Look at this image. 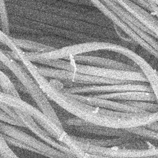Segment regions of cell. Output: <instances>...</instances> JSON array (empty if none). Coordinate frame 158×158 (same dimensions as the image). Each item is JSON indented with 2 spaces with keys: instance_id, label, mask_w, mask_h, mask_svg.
I'll use <instances>...</instances> for the list:
<instances>
[{
  "instance_id": "obj_16",
  "label": "cell",
  "mask_w": 158,
  "mask_h": 158,
  "mask_svg": "<svg viewBox=\"0 0 158 158\" xmlns=\"http://www.w3.org/2000/svg\"><path fill=\"white\" fill-rule=\"evenodd\" d=\"M92 96L112 100L126 101H146L156 102V98L152 92L141 91H125L112 93L93 94Z\"/></svg>"
},
{
  "instance_id": "obj_2",
  "label": "cell",
  "mask_w": 158,
  "mask_h": 158,
  "mask_svg": "<svg viewBox=\"0 0 158 158\" xmlns=\"http://www.w3.org/2000/svg\"><path fill=\"white\" fill-rule=\"evenodd\" d=\"M6 5L7 12H10L12 15L32 20L42 21L55 27L92 35L105 40L116 41L118 39L115 31L112 28L15 4L6 3Z\"/></svg>"
},
{
  "instance_id": "obj_3",
  "label": "cell",
  "mask_w": 158,
  "mask_h": 158,
  "mask_svg": "<svg viewBox=\"0 0 158 158\" xmlns=\"http://www.w3.org/2000/svg\"><path fill=\"white\" fill-rule=\"evenodd\" d=\"M6 2L18 4L40 11L53 13L100 26L112 28V22L98 9H91L70 2L56 0H5Z\"/></svg>"
},
{
  "instance_id": "obj_7",
  "label": "cell",
  "mask_w": 158,
  "mask_h": 158,
  "mask_svg": "<svg viewBox=\"0 0 158 158\" xmlns=\"http://www.w3.org/2000/svg\"><path fill=\"white\" fill-rule=\"evenodd\" d=\"M116 43L110 41L99 40L77 43L60 48H56L46 52H23L25 57L32 62L41 63L44 61L67 59V58L78 54H83L98 51H111Z\"/></svg>"
},
{
  "instance_id": "obj_1",
  "label": "cell",
  "mask_w": 158,
  "mask_h": 158,
  "mask_svg": "<svg viewBox=\"0 0 158 158\" xmlns=\"http://www.w3.org/2000/svg\"><path fill=\"white\" fill-rule=\"evenodd\" d=\"M35 80L48 99L54 102L69 114L86 122L101 126L126 129L144 126L158 121V111L129 113L118 112L83 103L67 93L54 86L46 77L37 75Z\"/></svg>"
},
{
  "instance_id": "obj_18",
  "label": "cell",
  "mask_w": 158,
  "mask_h": 158,
  "mask_svg": "<svg viewBox=\"0 0 158 158\" xmlns=\"http://www.w3.org/2000/svg\"><path fill=\"white\" fill-rule=\"evenodd\" d=\"M128 132L138 136L143 140L158 142V132L149 129L144 126H138L125 129Z\"/></svg>"
},
{
  "instance_id": "obj_15",
  "label": "cell",
  "mask_w": 158,
  "mask_h": 158,
  "mask_svg": "<svg viewBox=\"0 0 158 158\" xmlns=\"http://www.w3.org/2000/svg\"><path fill=\"white\" fill-rule=\"evenodd\" d=\"M71 127L73 131L83 135H93L102 137H123L133 135V134L128 132L125 129L104 127L90 123L83 126Z\"/></svg>"
},
{
  "instance_id": "obj_6",
  "label": "cell",
  "mask_w": 158,
  "mask_h": 158,
  "mask_svg": "<svg viewBox=\"0 0 158 158\" xmlns=\"http://www.w3.org/2000/svg\"><path fill=\"white\" fill-rule=\"evenodd\" d=\"M40 64L51 67L65 69L98 77L125 81L148 82L146 77L141 71L104 68L88 64L77 63L65 59L50 60L42 62Z\"/></svg>"
},
{
  "instance_id": "obj_29",
  "label": "cell",
  "mask_w": 158,
  "mask_h": 158,
  "mask_svg": "<svg viewBox=\"0 0 158 158\" xmlns=\"http://www.w3.org/2000/svg\"><path fill=\"white\" fill-rule=\"evenodd\" d=\"M157 75H158V71H157Z\"/></svg>"
},
{
  "instance_id": "obj_24",
  "label": "cell",
  "mask_w": 158,
  "mask_h": 158,
  "mask_svg": "<svg viewBox=\"0 0 158 158\" xmlns=\"http://www.w3.org/2000/svg\"><path fill=\"white\" fill-rule=\"evenodd\" d=\"M3 135H4V137L5 139L7 141V142L9 144L12 145V146H15V147H17V148H20V149H25V150H27V151H31V152H35V153H36V154H41V153L38 151H37L36 149L30 147L28 144L17 139H15L13 137L9 136L4 135V134H3Z\"/></svg>"
},
{
  "instance_id": "obj_12",
  "label": "cell",
  "mask_w": 158,
  "mask_h": 158,
  "mask_svg": "<svg viewBox=\"0 0 158 158\" xmlns=\"http://www.w3.org/2000/svg\"><path fill=\"white\" fill-rule=\"evenodd\" d=\"M14 110L25 127L36 135L41 140L55 149L69 154L71 157H75L67 146L52 137L43 128H41L40 125L30 115L20 110L15 109H14Z\"/></svg>"
},
{
  "instance_id": "obj_23",
  "label": "cell",
  "mask_w": 158,
  "mask_h": 158,
  "mask_svg": "<svg viewBox=\"0 0 158 158\" xmlns=\"http://www.w3.org/2000/svg\"><path fill=\"white\" fill-rule=\"evenodd\" d=\"M0 156L4 158L18 157L14 152L10 148L8 143L5 139L3 133L0 130Z\"/></svg>"
},
{
  "instance_id": "obj_26",
  "label": "cell",
  "mask_w": 158,
  "mask_h": 158,
  "mask_svg": "<svg viewBox=\"0 0 158 158\" xmlns=\"http://www.w3.org/2000/svg\"><path fill=\"white\" fill-rule=\"evenodd\" d=\"M89 123L85 120L73 115L72 117L68 118L64 121V124L69 127H80L88 125Z\"/></svg>"
},
{
  "instance_id": "obj_25",
  "label": "cell",
  "mask_w": 158,
  "mask_h": 158,
  "mask_svg": "<svg viewBox=\"0 0 158 158\" xmlns=\"http://www.w3.org/2000/svg\"><path fill=\"white\" fill-rule=\"evenodd\" d=\"M0 121L6 123L17 126V127H25L22 122L18 121L14 119V118L10 117L9 114L6 113L4 110H2L1 108H0Z\"/></svg>"
},
{
  "instance_id": "obj_22",
  "label": "cell",
  "mask_w": 158,
  "mask_h": 158,
  "mask_svg": "<svg viewBox=\"0 0 158 158\" xmlns=\"http://www.w3.org/2000/svg\"><path fill=\"white\" fill-rule=\"evenodd\" d=\"M0 27L4 33L9 35L10 23L5 0H0Z\"/></svg>"
},
{
  "instance_id": "obj_13",
  "label": "cell",
  "mask_w": 158,
  "mask_h": 158,
  "mask_svg": "<svg viewBox=\"0 0 158 158\" xmlns=\"http://www.w3.org/2000/svg\"><path fill=\"white\" fill-rule=\"evenodd\" d=\"M73 98L91 106L107 109L109 110L124 112L129 113H144L146 112L136 107L125 103L123 101L112 100L97 98L92 95H84L78 94H72L67 93Z\"/></svg>"
},
{
  "instance_id": "obj_4",
  "label": "cell",
  "mask_w": 158,
  "mask_h": 158,
  "mask_svg": "<svg viewBox=\"0 0 158 158\" xmlns=\"http://www.w3.org/2000/svg\"><path fill=\"white\" fill-rule=\"evenodd\" d=\"M0 102L6 104L13 109L20 110L30 115L42 128L57 141L67 146L75 157H91V154L81 150L75 143L71 135L65 131L64 128L54 123L40 109L17 97L0 91Z\"/></svg>"
},
{
  "instance_id": "obj_8",
  "label": "cell",
  "mask_w": 158,
  "mask_h": 158,
  "mask_svg": "<svg viewBox=\"0 0 158 158\" xmlns=\"http://www.w3.org/2000/svg\"><path fill=\"white\" fill-rule=\"evenodd\" d=\"M37 69L39 72L46 78L56 79L60 81H64V83H71L70 86L102 84H115L131 81L91 76L78 72L69 71L65 69H57L51 67H37Z\"/></svg>"
},
{
  "instance_id": "obj_10",
  "label": "cell",
  "mask_w": 158,
  "mask_h": 158,
  "mask_svg": "<svg viewBox=\"0 0 158 158\" xmlns=\"http://www.w3.org/2000/svg\"><path fill=\"white\" fill-rule=\"evenodd\" d=\"M0 130L3 134L13 137L36 149L43 156L50 157H71L69 154L55 149L44 141H41L14 125L0 121Z\"/></svg>"
},
{
  "instance_id": "obj_28",
  "label": "cell",
  "mask_w": 158,
  "mask_h": 158,
  "mask_svg": "<svg viewBox=\"0 0 158 158\" xmlns=\"http://www.w3.org/2000/svg\"><path fill=\"white\" fill-rule=\"evenodd\" d=\"M144 127L149 129H151V130H152L154 131L158 132V121L154 122L151 123L147 124V125H144Z\"/></svg>"
},
{
  "instance_id": "obj_9",
  "label": "cell",
  "mask_w": 158,
  "mask_h": 158,
  "mask_svg": "<svg viewBox=\"0 0 158 158\" xmlns=\"http://www.w3.org/2000/svg\"><path fill=\"white\" fill-rule=\"evenodd\" d=\"M60 89L65 93L84 95L112 93L125 91H141L152 92V89L148 82L141 81H129L127 83L115 84L73 86L67 88L64 86Z\"/></svg>"
},
{
  "instance_id": "obj_5",
  "label": "cell",
  "mask_w": 158,
  "mask_h": 158,
  "mask_svg": "<svg viewBox=\"0 0 158 158\" xmlns=\"http://www.w3.org/2000/svg\"><path fill=\"white\" fill-rule=\"evenodd\" d=\"M0 62L17 78L21 85L25 89L27 93L30 95L35 102L39 109L54 123L64 128L62 122L50 104L48 98L43 93L36 82L23 65H20L16 59L1 49Z\"/></svg>"
},
{
  "instance_id": "obj_30",
  "label": "cell",
  "mask_w": 158,
  "mask_h": 158,
  "mask_svg": "<svg viewBox=\"0 0 158 158\" xmlns=\"http://www.w3.org/2000/svg\"><path fill=\"white\" fill-rule=\"evenodd\" d=\"M0 157H1V156H0Z\"/></svg>"
},
{
  "instance_id": "obj_27",
  "label": "cell",
  "mask_w": 158,
  "mask_h": 158,
  "mask_svg": "<svg viewBox=\"0 0 158 158\" xmlns=\"http://www.w3.org/2000/svg\"><path fill=\"white\" fill-rule=\"evenodd\" d=\"M0 108L4 110L6 113H7V114H9L10 117H12V118H14V119L18 120V121H20V122H22L20 120V118L18 116V115L17 114L16 112L15 111L14 109H13L12 107H10L9 106L6 104H4V103H2V102H0Z\"/></svg>"
},
{
  "instance_id": "obj_17",
  "label": "cell",
  "mask_w": 158,
  "mask_h": 158,
  "mask_svg": "<svg viewBox=\"0 0 158 158\" xmlns=\"http://www.w3.org/2000/svg\"><path fill=\"white\" fill-rule=\"evenodd\" d=\"M11 38L15 44L19 48L30 51V52H46L56 49V48L53 46L40 43L36 41L14 38L12 36Z\"/></svg>"
},
{
  "instance_id": "obj_20",
  "label": "cell",
  "mask_w": 158,
  "mask_h": 158,
  "mask_svg": "<svg viewBox=\"0 0 158 158\" xmlns=\"http://www.w3.org/2000/svg\"><path fill=\"white\" fill-rule=\"evenodd\" d=\"M0 87L2 91L17 97H20L15 85L10 78L1 70V69H0Z\"/></svg>"
},
{
  "instance_id": "obj_19",
  "label": "cell",
  "mask_w": 158,
  "mask_h": 158,
  "mask_svg": "<svg viewBox=\"0 0 158 158\" xmlns=\"http://www.w3.org/2000/svg\"><path fill=\"white\" fill-rule=\"evenodd\" d=\"M0 43L6 46L10 50V51H9L6 52L16 60H17L19 56L23 52L22 49L19 48L15 44L12 40L11 36L4 33L1 29H0Z\"/></svg>"
},
{
  "instance_id": "obj_14",
  "label": "cell",
  "mask_w": 158,
  "mask_h": 158,
  "mask_svg": "<svg viewBox=\"0 0 158 158\" xmlns=\"http://www.w3.org/2000/svg\"><path fill=\"white\" fill-rule=\"evenodd\" d=\"M65 60H71L77 63L88 64L104 68L123 70L140 71L139 68L135 64H130L122 61L114 60L112 59L97 56L78 54L70 57Z\"/></svg>"
},
{
  "instance_id": "obj_21",
  "label": "cell",
  "mask_w": 158,
  "mask_h": 158,
  "mask_svg": "<svg viewBox=\"0 0 158 158\" xmlns=\"http://www.w3.org/2000/svg\"><path fill=\"white\" fill-rule=\"evenodd\" d=\"M123 102L146 112H154L158 111V104L156 102L146 101H126Z\"/></svg>"
},
{
  "instance_id": "obj_11",
  "label": "cell",
  "mask_w": 158,
  "mask_h": 158,
  "mask_svg": "<svg viewBox=\"0 0 158 158\" xmlns=\"http://www.w3.org/2000/svg\"><path fill=\"white\" fill-rule=\"evenodd\" d=\"M111 51L126 57L139 68L150 85L156 96V102L158 104V75L157 70H154L152 66L138 54L122 44L116 43Z\"/></svg>"
}]
</instances>
